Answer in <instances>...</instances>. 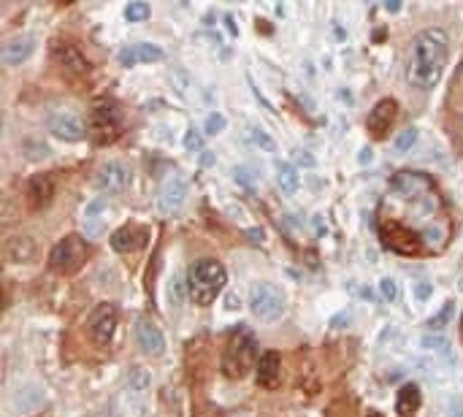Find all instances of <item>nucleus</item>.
I'll list each match as a JSON object with an SVG mask.
<instances>
[{
	"mask_svg": "<svg viewBox=\"0 0 463 417\" xmlns=\"http://www.w3.org/2000/svg\"><path fill=\"white\" fill-rule=\"evenodd\" d=\"M395 112H398V106H395V101H393V98H382V101H377V106L368 112V119H366L368 133H371L374 139H385V136H388V130H391L393 119H395Z\"/></svg>",
	"mask_w": 463,
	"mask_h": 417,
	"instance_id": "nucleus-15",
	"label": "nucleus"
},
{
	"mask_svg": "<svg viewBox=\"0 0 463 417\" xmlns=\"http://www.w3.org/2000/svg\"><path fill=\"white\" fill-rule=\"evenodd\" d=\"M136 344L141 347L144 355H152V358L166 352V336H163L160 325L152 317H139L136 320Z\"/></svg>",
	"mask_w": 463,
	"mask_h": 417,
	"instance_id": "nucleus-13",
	"label": "nucleus"
},
{
	"mask_svg": "<svg viewBox=\"0 0 463 417\" xmlns=\"http://www.w3.org/2000/svg\"><path fill=\"white\" fill-rule=\"evenodd\" d=\"M420 401H423L420 387H417V385H412V382H406V385H401V390H398V398H395V412H398L401 417H412L417 409H420Z\"/></svg>",
	"mask_w": 463,
	"mask_h": 417,
	"instance_id": "nucleus-25",
	"label": "nucleus"
},
{
	"mask_svg": "<svg viewBox=\"0 0 463 417\" xmlns=\"http://www.w3.org/2000/svg\"><path fill=\"white\" fill-rule=\"evenodd\" d=\"M412 293H415V298L420 303H426L431 296H433V282H415L412 285Z\"/></svg>",
	"mask_w": 463,
	"mask_h": 417,
	"instance_id": "nucleus-35",
	"label": "nucleus"
},
{
	"mask_svg": "<svg viewBox=\"0 0 463 417\" xmlns=\"http://www.w3.org/2000/svg\"><path fill=\"white\" fill-rule=\"evenodd\" d=\"M166 57V52L160 49V46H155V43H146V41H139V43H130V46H125L122 52H119V63L122 65H141V63H157V60H163Z\"/></svg>",
	"mask_w": 463,
	"mask_h": 417,
	"instance_id": "nucleus-17",
	"label": "nucleus"
},
{
	"mask_svg": "<svg viewBox=\"0 0 463 417\" xmlns=\"http://www.w3.org/2000/svg\"><path fill=\"white\" fill-rule=\"evenodd\" d=\"M149 387H152V377H149V372L141 369V366L130 369V374H128V385H125V398H128V404H133V401H136L139 407H144Z\"/></svg>",
	"mask_w": 463,
	"mask_h": 417,
	"instance_id": "nucleus-21",
	"label": "nucleus"
},
{
	"mask_svg": "<svg viewBox=\"0 0 463 417\" xmlns=\"http://www.w3.org/2000/svg\"><path fill=\"white\" fill-rule=\"evenodd\" d=\"M377 230L393 252H442L450 238V217L433 179L423 171L395 174L377 212Z\"/></svg>",
	"mask_w": 463,
	"mask_h": 417,
	"instance_id": "nucleus-1",
	"label": "nucleus"
},
{
	"mask_svg": "<svg viewBox=\"0 0 463 417\" xmlns=\"http://www.w3.org/2000/svg\"><path fill=\"white\" fill-rule=\"evenodd\" d=\"M225 125H228V119H225L219 112H212L209 116H206V133H209V136L222 133V130H225Z\"/></svg>",
	"mask_w": 463,
	"mask_h": 417,
	"instance_id": "nucleus-33",
	"label": "nucleus"
},
{
	"mask_svg": "<svg viewBox=\"0 0 463 417\" xmlns=\"http://www.w3.org/2000/svg\"><path fill=\"white\" fill-rule=\"evenodd\" d=\"M236 182H244V185H255V176H252L250 168H236Z\"/></svg>",
	"mask_w": 463,
	"mask_h": 417,
	"instance_id": "nucleus-36",
	"label": "nucleus"
},
{
	"mask_svg": "<svg viewBox=\"0 0 463 417\" xmlns=\"http://www.w3.org/2000/svg\"><path fill=\"white\" fill-rule=\"evenodd\" d=\"M250 309L257 320H266V323L279 320L287 309L282 287H277L271 282H255L250 287Z\"/></svg>",
	"mask_w": 463,
	"mask_h": 417,
	"instance_id": "nucleus-5",
	"label": "nucleus"
},
{
	"mask_svg": "<svg viewBox=\"0 0 463 417\" xmlns=\"http://www.w3.org/2000/svg\"><path fill=\"white\" fill-rule=\"evenodd\" d=\"M420 347L426 349L428 355H433L436 360H442L444 366H455L458 363V358H455V349H453V341L447 339V336H442V334H426L423 339H420Z\"/></svg>",
	"mask_w": 463,
	"mask_h": 417,
	"instance_id": "nucleus-19",
	"label": "nucleus"
},
{
	"mask_svg": "<svg viewBox=\"0 0 463 417\" xmlns=\"http://www.w3.org/2000/svg\"><path fill=\"white\" fill-rule=\"evenodd\" d=\"M149 14H152V8H149V3H144V0H136V3H130V6L125 8V19H128V22H144Z\"/></svg>",
	"mask_w": 463,
	"mask_h": 417,
	"instance_id": "nucleus-29",
	"label": "nucleus"
},
{
	"mask_svg": "<svg viewBox=\"0 0 463 417\" xmlns=\"http://www.w3.org/2000/svg\"><path fill=\"white\" fill-rule=\"evenodd\" d=\"M450 317H453V301H447L442 309H439V312H436V314H433V317H431V323H428V325H431V331H433V334H439V331L450 323Z\"/></svg>",
	"mask_w": 463,
	"mask_h": 417,
	"instance_id": "nucleus-31",
	"label": "nucleus"
},
{
	"mask_svg": "<svg viewBox=\"0 0 463 417\" xmlns=\"http://www.w3.org/2000/svg\"><path fill=\"white\" fill-rule=\"evenodd\" d=\"M46 128H49V133L55 136V139H60V141H81L84 136H87V128H84V122L76 116L73 112H55L49 116V122H46Z\"/></svg>",
	"mask_w": 463,
	"mask_h": 417,
	"instance_id": "nucleus-12",
	"label": "nucleus"
},
{
	"mask_svg": "<svg viewBox=\"0 0 463 417\" xmlns=\"http://www.w3.org/2000/svg\"><path fill=\"white\" fill-rule=\"evenodd\" d=\"M380 296H382V301L393 303L398 298V282L391 279V276H385V279H380Z\"/></svg>",
	"mask_w": 463,
	"mask_h": 417,
	"instance_id": "nucleus-32",
	"label": "nucleus"
},
{
	"mask_svg": "<svg viewBox=\"0 0 463 417\" xmlns=\"http://www.w3.org/2000/svg\"><path fill=\"white\" fill-rule=\"evenodd\" d=\"M417 139H420V133H417V128H404L398 136H395V141H393V147L395 152H412V147L417 144Z\"/></svg>",
	"mask_w": 463,
	"mask_h": 417,
	"instance_id": "nucleus-28",
	"label": "nucleus"
},
{
	"mask_svg": "<svg viewBox=\"0 0 463 417\" xmlns=\"http://www.w3.org/2000/svg\"><path fill=\"white\" fill-rule=\"evenodd\" d=\"M401 8V3H385V11H398Z\"/></svg>",
	"mask_w": 463,
	"mask_h": 417,
	"instance_id": "nucleus-39",
	"label": "nucleus"
},
{
	"mask_svg": "<svg viewBox=\"0 0 463 417\" xmlns=\"http://www.w3.org/2000/svg\"><path fill=\"white\" fill-rule=\"evenodd\" d=\"M447 54H450V41L447 33L439 28H426L412 38V49H409V60H406V79L412 87L417 90H433L439 84V79L444 74L447 65Z\"/></svg>",
	"mask_w": 463,
	"mask_h": 417,
	"instance_id": "nucleus-2",
	"label": "nucleus"
},
{
	"mask_svg": "<svg viewBox=\"0 0 463 417\" xmlns=\"http://www.w3.org/2000/svg\"><path fill=\"white\" fill-rule=\"evenodd\" d=\"M239 303H236V296H228V309H236Z\"/></svg>",
	"mask_w": 463,
	"mask_h": 417,
	"instance_id": "nucleus-40",
	"label": "nucleus"
},
{
	"mask_svg": "<svg viewBox=\"0 0 463 417\" xmlns=\"http://www.w3.org/2000/svg\"><path fill=\"white\" fill-rule=\"evenodd\" d=\"M447 409H450V417H463L461 398H450V401H447Z\"/></svg>",
	"mask_w": 463,
	"mask_h": 417,
	"instance_id": "nucleus-37",
	"label": "nucleus"
},
{
	"mask_svg": "<svg viewBox=\"0 0 463 417\" xmlns=\"http://www.w3.org/2000/svg\"><path fill=\"white\" fill-rule=\"evenodd\" d=\"M52 195H55V179H52L49 174H36V176L28 182V203H30L33 209L49 206Z\"/></svg>",
	"mask_w": 463,
	"mask_h": 417,
	"instance_id": "nucleus-20",
	"label": "nucleus"
},
{
	"mask_svg": "<svg viewBox=\"0 0 463 417\" xmlns=\"http://www.w3.org/2000/svg\"><path fill=\"white\" fill-rule=\"evenodd\" d=\"M274 179H277V187L282 190L285 195H295L298 187H301V174L295 171V165L282 163V160L274 165Z\"/></svg>",
	"mask_w": 463,
	"mask_h": 417,
	"instance_id": "nucleus-26",
	"label": "nucleus"
},
{
	"mask_svg": "<svg viewBox=\"0 0 463 417\" xmlns=\"http://www.w3.org/2000/svg\"><path fill=\"white\" fill-rule=\"evenodd\" d=\"M257 385H263V387H274L277 382H279V372H282V360H279V355L277 352H263L260 358H257Z\"/></svg>",
	"mask_w": 463,
	"mask_h": 417,
	"instance_id": "nucleus-24",
	"label": "nucleus"
},
{
	"mask_svg": "<svg viewBox=\"0 0 463 417\" xmlns=\"http://www.w3.org/2000/svg\"><path fill=\"white\" fill-rule=\"evenodd\" d=\"M204 147V136L195 130V128H190L187 133H184V150L187 152H198Z\"/></svg>",
	"mask_w": 463,
	"mask_h": 417,
	"instance_id": "nucleus-34",
	"label": "nucleus"
},
{
	"mask_svg": "<svg viewBox=\"0 0 463 417\" xmlns=\"http://www.w3.org/2000/svg\"><path fill=\"white\" fill-rule=\"evenodd\" d=\"M111 214V203H108V198L104 195H98V198H92V201H87V206L81 209V230H84V236L87 238H95V236H101L108 225V217Z\"/></svg>",
	"mask_w": 463,
	"mask_h": 417,
	"instance_id": "nucleus-10",
	"label": "nucleus"
},
{
	"mask_svg": "<svg viewBox=\"0 0 463 417\" xmlns=\"http://www.w3.org/2000/svg\"><path fill=\"white\" fill-rule=\"evenodd\" d=\"M247 139H250L255 147H260L263 152H277V141H274L263 128H257V125H250V128H247Z\"/></svg>",
	"mask_w": 463,
	"mask_h": 417,
	"instance_id": "nucleus-27",
	"label": "nucleus"
},
{
	"mask_svg": "<svg viewBox=\"0 0 463 417\" xmlns=\"http://www.w3.org/2000/svg\"><path fill=\"white\" fill-rule=\"evenodd\" d=\"M36 255V241L30 236H11L6 241V261L8 263H30Z\"/></svg>",
	"mask_w": 463,
	"mask_h": 417,
	"instance_id": "nucleus-22",
	"label": "nucleus"
},
{
	"mask_svg": "<svg viewBox=\"0 0 463 417\" xmlns=\"http://www.w3.org/2000/svg\"><path fill=\"white\" fill-rule=\"evenodd\" d=\"M257 358V341L250 331H236L228 344H225V352H222V374L230 379H242L247 377L252 366Z\"/></svg>",
	"mask_w": 463,
	"mask_h": 417,
	"instance_id": "nucleus-4",
	"label": "nucleus"
},
{
	"mask_svg": "<svg viewBox=\"0 0 463 417\" xmlns=\"http://www.w3.org/2000/svg\"><path fill=\"white\" fill-rule=\"evenodd\" d=\"M357 160H360L363 165H366V163H371V160H374V150H368V147H366V150H360V154H357Z\"/></svg>",
	"mask_w": 463,
	"mask_h": 417,
	"instance_id": "nucleus-38",
	"label": "nucleus"
},
{
	"mask_svg": "<svg viewBox=\"0 0 463 417\" xmlns=\"http://www.w3.org/2000/svg\"><path fill=\"white\" fill-rule=\"evenodd\" d=\"M87 130L98 144H108L122 133V112L117 103L111 101H98L90 109V119H87Z\"/></svg>",
	"mask_w": 463,
	"mask_h": 417,
	"instance_id": "nucleus-6",
	"label": "nucleus"
},
{
	"mask_svg": "<svg viewBox=\"0 0 463 417\" xmlns=\"http://www.w3.org/2000/svg\"><path fill=\"white\" fill-rule=\"evenodd\" d=\"M52 57H55L63 68H68V71H76V74H84V71H87V60H84V54L73 46L71 41L57 38V41L52 43Z\"/></svg>",
	"mask_w": 463,
	"mask_h": 417,
	"instance_id": "nucleus-18",
	"label": "nucleus"
},
{
	"mask_svg": "<svg viewBox=\"0 0 463 417\" xmlns=\"http://www.w3.org/2000/svg\"><path fill=\"white\" fill-rule=\"evenodd\" d=\"M43 401H46V390L38 382H25V385H17L11 390L6 407H8L11 415H30V412H36Z\"/></svg>",
	"mask_w": 463,
	"mask_h": 417,
	"instance_id": "nucleus-9",
	"label": "nucleus"
},
{
	"mask_svg": "<svg viewBox=\"0 0 463 417\" xmlns=\"http://www.w3.org/2000/svg\"><path fill=\"white\" fill-rule=\"evenodd\" d=\"M187 195H190V185H187V179H184L179 171H174V174H168V176H166V182L160 185V192H157V206H160V212H163V214H177L179 209L184 206Z\"/></svg>",
	"mask_w": 463,
	"mask_h": 417,
	"instance_id": "nucleus-8",
	"label": "nucleus"
},
{
	"mask_svg": "<svg viewBox=\"0 0 463 417\" xmlns=\"http://www.w3.org/2000/svg\"><path fill=\"white\" fill-rule=\"evenodd\" d=\"M117 320H119V314H117L114 303H98L95 312L90 314V334H92V339L98 341V344H108V341L114 339Z\"/></svg>",
	"mask_w": 463,
	"mask_h": 417,
	"instance_id": "nucleus-14",
	"label": "nucleus"
},
{
	"mask_svg": "<svg viewBox=\"0 0 463 417\" xmlns=\"http://www.w3.org/2000/svg\"><path fill=\"white\" fill-rule=\"evenodd\" d=\"M84 261H87V244H84L81 236H66L49 252V265L55 271H60V274H71Z\"/></svg>",
	"mask_w": 463,
	"mask_h": 417,
	"instance_id": "nucleus-7",
	"label": "nucleus"
},
{
	"mask_svg": "<svg viewBox=\"0 0 463 417\" xmlns=\"http://www.w3.org/2000/svg\"><path fill=\"white\" fill-rule=\"evenodd\" d=\"M168 301H171L174 309H181V303H184V282H181L179 274L171 276V285H168Z\"/></svg>",
	"mask_w": 463,
	"mask_h": 417,
	"instance_id": "nucleus-30",
	"label": "nucleus"
},
{
	"mask_svg": "<svg viewBox=\"0 0 463 417\" xmlns=\"http://www.w3.org/2000/svg\"><path fill=\"white\" fill-rule=\"evenodd\" d=\"M144 244H146V230H144V227L125 225L111 236V247H114L117 252H133V250H139Z\"/></svg>",
	"mask_w": 463,
	"mask_h": 417,
	"instance_id": "nucleus-23",
	"label": "nucleus"
},
{
	"mask_svg": "<svg viewBox=\"0 0 463 417\" xmlns=\"http://www.w3.org/2000/svg\"><path fill=\"white\" fill-rule=\"evenodd\" d=\"M36 52V38L33 36H14L8 38L0 49V57L6 65H22L25 60H30V54Z\"/></svg>",
	"mask_w": 463,
	"mask_h": 417,
	"instance_id": "nucleus-16",
	"label": "nucleus"
},
{
	"mask_svg": "<svg viewBox=\"0 0 463 417\" xmlns=\"http://www.w3.org/2000/svg\"><path fill=\"white\" fill-rule=\"evenodd\" d=\"M225 282H228V274H225V265L214 258H201L190 265V274H187V290H190V298L198 303V306H209L214 303V298L225 290Z\"/></svg>",
	"mask_w": 463,
	"mask_h": 417,
	"instance_id": "nucleus-3",
	"label": "nucleus"
},
{
	"mask_svg": "<svg viewBox=\"0 0 463 417\" xmlns=\"http://www.w3.org/2000/svg\"><path fill=\"white\" fill-rule=\"evenodd\" d=\"M98 187L104 192H122V190L130 187L133 182V171L122 163V160H108L98 168V176H95Z\"/></svg>",
	"mask_w": 463,
	"mask_h": 417,
	"instance_id": "nucleus-11",
	"label": "nucleus"
}]
</instances>
